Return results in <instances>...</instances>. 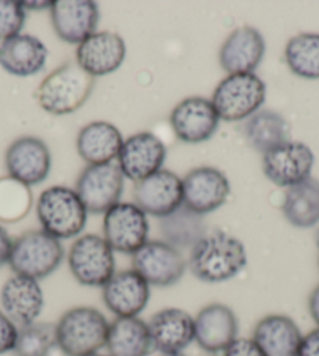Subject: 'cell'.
<instances>
[{
  "label": "cell",
  "mask_w": 319,
  "mask_h": 356,
  "mask_svg": "<svg viewBox=\"0 0 319 356\" xmlns=\"http://www.w3.org/2000/svg\"><path fill=\"white\" fill-rule=\"evenodd\" d=\"M248 266V253L241 241L225 232H213L189 251L188 267L202 282H218L235 278Z\"/></svg>",
  "instance_id": "1"
},
{
  "label": "cell",
  "mask_w": 319,
  "mask_h": 356,
  "mask_svg": "<svg viewBox=\"0 0 319 356\" xmlns=\"http://www.w3.org/2000/svg\"><path fill=\"white\" fill-rule=\"evenodd\" d=\"M94 83L96 79L85 72L77 61H67L40 83L35 97L44 112L55 116L69 115L89 99Z\"/></svg>",
  "instance_id": "2"
},
{
  "label": "cell",
  "mask_w": 319,
  "mask_h": 356,
  "mask_svg": "<svg viewBox=\"0 0 319 356\" xmlns=\"http://www.w3.org/2000/svg\"><path fill=\"white\" fill-rule=\"evenodd\" d=\"M110 322L99 309L77 306L55 323L57 347L66 356H89L105 347Z\"/></svg>",
  "instance_id": "3"
},
{
  "label": "cell",
  "mask_w": 319,
  "mask_h": 356,
  "mask_svg": "<svg viewBox=\"0 0 319 356\" xmlns=\"http://www.w3.org/2000/svg\"><path fill=\"white\" fill-rule=\"evenodd\" d=\"M36 216L42 231L64 241L82 234L87 226L88 211L76 190L53 186L41 193L36 202Z\"/></svg>",
  "instance_id": "4"
},
{
  "label": "cell",
  "mask_w": 319,
  "mask_h": 356,
  "mask_svg": "<svg viewBox=\"0 0 319 356\" xmlns=\"http://www.w3.org/2000/svg\"><path fill=\"white\" fill-rule=\"evenodd\" d=\"M63 259L64 248L58 238L42 229H33L13 241L8 266L15 275L40 281L52 275Z\"/></svg>",
  "instance_id": "5"
},
{
  "label": "cell",
  "mask_w": 319,
  "mask_h": 356,
  "mask_svg": "<svg viewBox=\"0 0 319 356\" xmlns=\"http://www.w3.org/2000/svg\"><path fill=\"white\" fill-rule=\"evenodd\" d=\"M265 101L266 85L255 72L227 76L214 88L212 96V104L219 120L225 122L250 118L259 112Z\"/></svg>",
  "instance_id": "6"
},
{
  "label": "cell",
  "mask_w": 319,
  "mask_h": 356,
  "mask_svg": "<svg viewBox=\"0 0 319 356\" xmlns=\"http://www.w3.org/2000/svg\"><path fill=\"white\" fill-rule=\"evenodd\" d=\"M67 264L78 284L87 287H103L116 273L114 251L97 234L78 237L67 254Z\"/></svg>",
  "instance_id": "7"
},
{
  "label": "cell",
  "mask_w": 319,
  "mask_h": 356,
  "mask_svg": "<svg viewBox=\"0 0 319 356\" xmlns=\"http://www.w3.org/2000/svg\"><path fill=\"white\" fill-rule=\"evenodd\" d=\"M124 175L118 163L88 165L80 173L76 192L91 213H107L119 204L124 193Z\"/></svg>",
  "instance_id": "8"
},
{
  "label": "cell",
  "mask_w": 319,
  "mask_h": 356,
  "mask_svg": "<svg viewBox=\"0 0 319 356\" xmlns=\"http://www.w3.org/2000/svg\"><path fill=\"white\" fill-rule=\"evenodd\" d=\"M132 266L149 286L169 287L182 280L188 262L182 251L164 241H147L132 256Z\"/></svg>",
  "instance_id": "9"
},
{
  "label": "cell",
  "mask_w": 319,
  "mask_h": 356,
  "mask_svg": "<svg viewBox=\"0 0 319 356\" xmlns=\"http://www.w3.org/2000/svg\"><path fill=\"white\" fill-rule=\"evenodd\" d=\"M149 237L146 213L133 202H119L110 209L103 218V238L113 251L135 254Z\"/></svg>",
  "instance_id": "10"
},
{
  "label": "cell",
  "mask_w": 319,
  "mask_h": 356,
  "mask_svg": "<svg viewBox=\"0 0 319 356\" xmlns=\"http://www.w3.org/2000/svg\"><path fill=\"white\" fill-rule=\"evenodd\" d=\"M315 165V154L305 143L286 141L263 154L261 168L269 181L277 187L290 188L309 179Z\"/></svg>",
  "instance_id": "11"
},
{
  "label": "cell",
  "mask_w": 319,
  "mask_h": 356,
  "mask_svg": "<svg viewBox=\"0 0 319 356\" xmlns=\"http://www.w3.org/2000/svg\"><path fill=\"white\" fill-rule=\"evenodd\" d=\"M5 167L15 181L32 187L47 179L52 167V156L41 138L21 137L8 146Z\"/></svg>",
  "instance_id": "12"
},
{
  "label": "cell",
  "mask_w": 319,
  "mask_h": 356,
  "mask_svg": "<svg viewBox=\"0 0 319 356\" xmlns=\"http://www.w3.org/2000/svg\"><path fill=\"white\" fill-rule=\"evenodd\" d=\"M169 121L177 138L183 143L198 145L213 137L221 120L212 99L191 96L177 104Z\"/></svg>",
  "instance_id": "13"
},
{
  "label": "cell",
  "mask_w": 319,
  "mask_h": 356,
  "mask_svg": "<svg viewBox=\"0 0 319 356\" xmlns=\"http://www.w3.org/2000/svg\"><path fill=\"white\" fill-rule=\"evenodd\" d=\"M133 198L144 213L163 218L183 206L182 179L169 170H160L135 184Z\"/></svg>",
  "instance_id": "14"
},
{
  "label": "cell",
  "mask_w": 319,
  "mask_h": 356,
  "mask_svg": "<svg viewBox=\"0 0 319 356\" xmlns=\"http://www.w3.org/2000/svg\"><path fill=\"white\" fill-rule=\"evenodd\" d=\"M183 206L199 216L214 212L225 204L230 195V182L223 171L213 167H199L182 179Z\"/></svg>",
  "instance_id": "15"
},
{
  "label": "cell",
  "mask_w": 319,
  "mask_h": 356,
  "mask_svg": "<svg viewBox=\"0 0 319 356\" xmlns=\"http://www.w3.org/2000/svg\"><path fill=\"white\" fill-rule=\"evenodd\" d=\"M166 148L152 132H139L124 140L118 156L122 175L133 182H139L162 170Z\"/></svg>",
  "instance_id": "16"
},
{
  "label": "cell",
  "mask_w": 319,
  "mask_h": 356,
  "mask_svg": "<svg viewBox=\"0 0 319 356\" xmlns=\"http://www.w3.org/2000/svg\"><path fill=\"white\" fill-rule=\"evenodd\" d=\"M238 317L227 305L212 303L194 317V342L210 355L224 353L238 337Z\"/></svg>",
  "instance_id": "17"
},
{
  "label": "cell",
  "mask_w": 319,
  "mask_h": 356,
  "mask_svg": "<svg viewBox=\"0 0 319 356\" xmlns=\"http://www.w3.org/2000/svg\"><path fill=\"white\" fill-rule=\"evenodd\" d=\"M127 47L114 32H96L77 46L76 61L89 76L102 77L118 71L126 60Z\"/></svg>",
  "instance_id": "18"
},
{
  "label": "cell",
  "mask_w": 319,
  "mask_h": 356,
  "mask_svg": "<svg viewBox=\"0 0 319 356\" xmlns=\"http://www.w3.org/2000/svg\"><path fill=\"white\" fill-rule=\"evenodd\" d=\"M266 42L259 30L243 26L233 30L219 49V65L229 76L250 74L260 66Z\"/></svg>",
  "instance_id": "19"
},
{
  "label": "cell",
  "mask_w": 319,
  "mask_h": 356,
  "mask_svg": "<svg viewBox=\"0 0 319 356\" xmlns=\"http://www.w3.org/2000/svg\"><path fill=\"white\" fill-rule=\"evenodd\" d=\"M102 298L116 317H138L150 300V286L135 270L116 272L102 287Z\"/></svg>",
  "instance_id": "20"
},
{
  "label": "cell",
  "mask_w": 319,
  "mask_h": 356,
  "mask_svg": "<svg viewBox=\"0 0 319 356\" xmlns=\"http://www.w3.org/2000/svg\"><path fill=\"white\" fill-rule=\"evenodd\" d=\"M51 19L60 40L69 44H80L96 33L99 5L93 0H57L52 3Z\"/></svg>",
  "instance_id": "21"
},
{
  "label": "cell",
  "mask_w": 319,
  "mask_h": 356,
  "mask_svg": "<svg viewBox=\"0 0 319 356\" xmlns=\"http://www.w3.org/2000/svg\"><path fill=\"white\" fill-rule=\"evenodd\" d=\"M2 311L17 327L35 323L44 308V292L40 281L13 275L5 281L0 291Z\"/></svg>",
  "instance_id": "22"
},
{
  "label": "cell",
  "mask_w": 319,
  "mask_h": 356,
  "mask_svg": "<svg viewBox=\"0 0 319 356\" xmlns=\"http://www.w3.org/2000/svg\"><path fill=\"white\" fill-rule=\"evenodd\" d=\"M153 350L162 355H179L194 342V317L179 308H166L149 321Z\"/></svg>",
  "instance_id": "23"
},
{
  "label": "cell",
  "mask_w": 319,
  "mask_h": 356,
  "mask_svg": "<svg viewBox=\"0 0 319 356\" xmlns=\"http://www.w3.org/2000/svg\"><path fill=\"white\" fill-rule=\"evenodd\" d=\"M49 51L33 35H16L0 44V66L8 74L30 77L44 70Z\"/></svg>",
  "instance_id": "24"
},
{
  "label": "cell",
  "mask_w": 319,
  "mask_h": 356,
  "mask_svg": "<svg viewBox=\"0 0 319 356\" xmlns=\"http://www.w3.org/2000/svg\"><path fill=\"white\" fill-rule=\"evenodd\" d=\"M124 138L119 129L108 121H93L77 135L78 156L88 165H105L118 159Z\"/></svg>",
  "instance_id": "25"
},
{
  "label": "cell",
  "mask_w": 319,
  "mask_h": 356,
  "mask_svg": "<svg viewBox=\"0 0 319 356\" xmlns=\"http://www.w3.org/2000/svg\"><path fill=\"white\" fill-rule=\"evenodd\" d=\"M302 337L291 317L271 314L255 325L252 339L266 356H298Z\"/></svg>",
  "instance_id": "26"
},
{
  "label": "cell",
  "mask_w": 319,
  "mask_h": 356,
  "mask_svg": "<svg viewBox=\"0 0 319 356\" xmlns=\"http://www.w3.org/2000/svg\"><path fill=\"white\" fill-rule=\"evenodd\" d=\"M105 347L112 356H149L153 350L149 325L139 317H116Z\"/></svg>",
  "instance_id": "27"
},
{
  "label": "cell",
  "mask_w": 319,
  "mask_h": 356,
  "mask_svg": "<svg viewBox=\"0 0 319 356\" xmlns=\"http://www.w3.org/2000/svg\"><path fill=\"white\" fill-rule=\"evenodd\" d=\"M244 135H246L248 143L255 151L266 154L277 146L290 141V126H288L284 116L274 110L260 108L248 118L244 126Z\"/></svg>",
  "instance_id": "28"
},
{
  "label": "cell",
  "mask_w": 319,
  "mask_h": 356,
  "mask_svg": "<svg viewBox=\"0 0 319 356\" xmlns=\"http://www.w3.org/2000/svg\"><path fill=\"white\" fill-rule=\"evenodd\" d=\"M204 216L193 212L187 206H180L169 216L160 218V231L164 242L171 247L191 251L200 238L207 236Z\"/></svg>",
  "instance_id": "29"
},
{
  "label": "cell",
  "mask_w": 319,
  "mask_h": 356,
  "mask_svg": "<svg viewBox=\"0 0 319 356\" xmlns=\"http://www.w3.org/2000/svg\"><path fill=\"white\" fill-rule=\"evenodd\" d=\"M282 211L296 228L315 226L319 222V181L309 177L288 188Z\"/></svg>",
  "instance_id": "30"
},
{
  "label": "cell",
  "mask_w": 319,
  "mask_h": 356,
  "mask_svg": "<svg viewBox=\"0 0 319 356\" xmlns=\"http://www.w3.org/2000/svg\"><path fill=\"white\" fill-rule=\"evenodd\" d=\"M285 61L293 74L319 79V33H299L286 42Z\"/></svg>",
  "instance_id": "31"
},
{
  "label": "cell",
  "mask_w": 319,
  "mask_h": 356,
  "mask_svg": "<svg viewBox=\"0 0 319 356\" xmlns=\"http://www.w3.org/2000/svg\"><path fill=\"white\" fill-rule=\"evenodd\" d=\"M53 347H57L55 325L35 322L19 328L13 352L16 356H49Z\"/></svg>",
  "instance_id": "32"
},
{
  "label": "cell",
  "mask_w": 319,
  "mask_h": 356,
  "mask_svg": "<svg viewBox=\"0 0 319 356\" xmlns=\"http://www.w3.org/2000/svg\"><path fill=\"white\" fill-rule=\"evenodd\" d=\"M30 206L32 193L27 186L10 176L0 179V222H19L28 213Z\"/></svg>",
  "instance_id": "33"
},
{
  "label": "cell",
  "mask_w": 319,
  "mask_h": 356,
  "mask_svg": "<svg viewBox=\"0 0 319 356\" xmlns=\"http://www.w3.org/2000/svg\"><path fill=\"white\" fill-rule=\"evenodd\" d=\"M26 11L22 2L0 0V40L7 41L16 35H21L27 17Z\"/></svg>",
  "instance_id": "34"
},
{
  "label": "cell",
  "mask_w": 319,
  "mask_h": 356,
  "mask_svg": "<svg viewBox=\"0 0 319 356\" xmlns=\"http://www.w3.org/2000/svg\"><path fill=\"white\" fill-rule=\"evenodd\" d=\"M17 334H19V327L0 309V355L13 352Z\"/></svg>",
  "instance_id": "35"
},
{
  "label": "cell",
  "mask_w": 319,
  "mask_h": 356,
  "mask_svg": "<svg viewBox=\"0 0 319 356\" xmlns=\"http://www.w3.org/2000/svg\"><path fill=\"white\" fill-rule=\"evenodd\" d=\"M223 356H266L259 343L248 337H236L229 347L225 348Z\"/></svg>",
  "instance_id": "36"
},
{
  "label": "cell",
  "mask_w": 319,
  "mask_h": 356,
  "mask_svg": "<svg viewBox=\"0 0 319 356\" xmlns=\"http://www.w3.org/2000/svg\"><path fill=\"white\" fill-rule=\"evenodd\" d=\"M298 356H319V328L302 337Z\"/></svg>",
  "instance_id": "37"
},
{
  "label": "cell",
  "mask_w": 319,
  "mask_h": 356,
  "mask_svg": "<svg viewBox=\"0 0 319 356\" xmlns=\"http://www.w3.org/2000/svg\"><path fill=\"white\" fill-rule=\"evenodd\" d=\"M11 248H13V241H11L8 232L0 226V268H2L5 264H8Z\"/></svg>",
  "instance_id": "38"
},
{
  "label": "cell",
  "mask_w": 319,
  "mask_h": 356,
  "mask_svg": "<svg viewBox=\"0 0 319 356\" xmlns=\"http://www.w3.org/2000/svg\"><path fill=\"white\" fill-rule=\"evenodd\" d=\"M309 311L311 318L316 322L319 328V286L311 292V296L309 298Z\"/></svg>",
  "instance_id": "39"
},
{
  "label": "cell",
  "mask_w": 319,
  "mask_h": 356,
  "mask_svg": "<svg viewBox=\"0 0 319 356\" xmlns=\"http://www.w3.org/2000/svg\"><path fill=\"white\" fill-rule=\"evenodd\" d=\"M53 2H22L26 10H51Z\"/></svg>",
  "instance_id": "40"
},
{
  "label": "cell",
  "mask_w": 319,
  "mask_h": 356,
  "mask_svg": "<svg viewBox=\"0 0 319 356\" xmlns=\"http://www.w3.org/2000/svg\"><path fill=\"white\" fill-rule=\"evenodd\" d=\"M89 356H112V355H108V353H101V352H97V353H93V355H89Z\"/></svg>",
  "instance_id": "41"
},
{
  "label": "cell",
  "mask_w": 319,
  "mask_h": 356,
  "mask_svg": "<svg viewBox=\"0 0 319 356\" xmlns=\"http://www.w3.org/2000/svg\"><path fill=\"white\" fill-rule=\"evenodd\" d=\"M160 356H185L183 353H179V355H160Z\"/></svg>",
  "instance_id": "42"
},
{
  "label": "cell",
  "mask_w": 319,
  "mask_h": 356,
  "mask_svg": "<svg viewBox=\"0 0 319 356\" xmlns=\"http://www.w3.org/2000/svg\"><path fill=\"white\" fill-rule=\"evenodd\" d=\"M213 356H219V355H213Z\"/></svg>",
  "instance_id": "43"
}]
</instances>
